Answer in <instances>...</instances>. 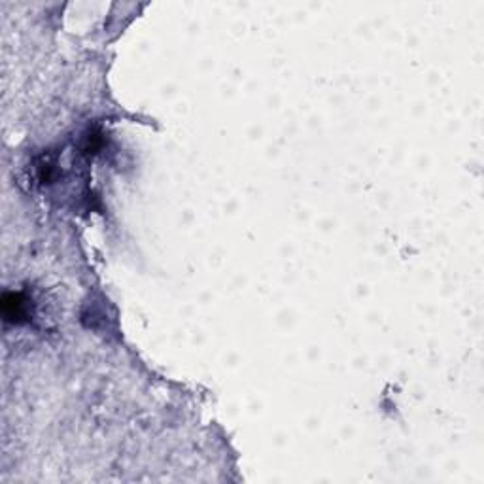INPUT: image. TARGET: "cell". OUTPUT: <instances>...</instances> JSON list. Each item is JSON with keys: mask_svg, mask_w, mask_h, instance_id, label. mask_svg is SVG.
<instances>
[{"mask_svg": "<svg viewBox=\"0 0 484 484\" xmlns=\"http://www.w3.org/2000/svg\"><path fill=\"white\" fill-rule=\"evenodd\" d=\"M2 316L4 322L14 326H23L33 320V301L25 293L19 291H8L2 296Z\"/></svg>", "mask_w": 484, "mask_h": 484, "instance_id": "obj_1", "label": "cell"}, {"mask_svg": "<svg viewBox=\"0 0 484 484\" xmlns=\"http://www.w3.org/2000/svg\"><path fill=\"white\" fill-rule=\"evenodd\" d=\"M103 146H104L103 133H101V131H89V133L84 136L81 153H86V156H95Z\"/></svg>", "mask_w": 484, "mask_h": 484, "instance_id": "obj_2", "label": "cell"}]
</instances>
